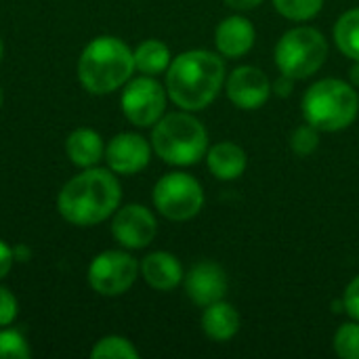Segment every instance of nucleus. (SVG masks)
Masks as SVG:
<instances>
[{
	"label": "nucleus",
	"instance_id": "f257e3e1",
	"mask_svg": "<svg viewBox=\"0 0 359 359\" xmlns=\"http://www.w3.org/2000/svg\"><path fill=\"white\" fill-rule=\"evenodd\" d=\"M225 84L223 55L194 48L177 55L166 69V93L185 111L208 107Z\"/></svg>",
	"mask_w": 359,
	"mask_h": 359
},
{
	"label": "nucleus",
	"instance_id": "f03ea898",
	"mask_svg": "<svg viewBox=\"0 0 359 359\" xmlns=\"http://www.w3.org/2000/svg\"><path fill=\"white\" fill-rule=\"evenodd\" d=\"M120 200L122 189L114 170L93 166L65 183L57 198V208L72 225L90 227L109 219L120 206Z\"/></svg>",
	"mask_w": 359,
	"mask_h": 359
},
{
	"label": "nucleus",
	"instance_id": "7ed1b4c3",
	"mask_svg": "<svg viewBox=\"0 0 359 359\" xmlns=\"http://www.w3.org/2000/svg\"><path fill=\"white\" fill-rule=\"evenodd\" d=\"M135 69L133 50L114 36H99L86 44L78 61V78L93 95H107L124 86Z\"/></svg>",
	"mask_w": 359,
	"mask_h": 359
},
{
	"label": "nucleus",
	"instance_id": "20e7f679",
	"mask_svg": "<svg viewBox=\"0 0 359 359\" xmlns=\"http://www.w3.org/2000/svg\"><path fill=\"white\" fill-rule=\"evenodd\" d=\"M151 149L166 164L191 166L206 158L208 135L204 124L189 111H175L162 116L151 130Z\"/></svg>",
	"mask_w": 359,
	"mask_h": 359
},
{
	"label": "nucleus",
	"instance_id": "39448f33",
	"mask_svg": "<svg viewBox=\"0 0 359 359\" xmlns=\"http://www.w3.org/2000/svg\"><path fill=\"white\" fill-rule=\"evenodd\" d=\"M303 118L322 133H339L355 122L359 95L353 84L339 78L318 80L303 95Z\"/></svg>",
	"mask_w": 359,
	"mask_h": 359
},
{
	"label": "nucleus",
	"instance_id": "423d86ee",
	"mask_svg": "<svg viewBox=\"0 0 359 359\" xmlns=\"http://www.w3.org/2000/svg\"><path fill=\"white\" fill-rule=\"evenodd\" d=\"M328 59L324 34L309 25L288 29L276 44V65L292 80H305L322 69Z\"/></svg>",
	"mask_w": 359,
	"mask_h": 359
},
{
	"label": "nucleus",
	"instance_id": "0eeeda50",
	"mask_svg": "<svg viewBox=\"0 0 359 359\" xmlns=\"http://www.w3.org/2000/svg\"><path fill=\"white\" fill-rule=\"evenodd\" d=\"M154 204L170 221H189L204 206V189L187 172H168L154 187Z\"/></svg>",
	"mask_w": 359,
	"mask_h": 359
},
{
	"label": "nucleus",
	"instance_id": "6e6552de",
	"mask_svg": "<svg viewBox=\"0 0 359 359\" xmlns=\"http://www.w3.org/2000/svg\"><path fill=\"white\" fill-rule=\"evenodd\" d=\"M139 276V263L122 250H105L97 255L88 267V284L103 297L124 294Z\"/></svg>",
	"mask_w": 359,
	"mask_h": 359
},
{
	"label": "nucleus",
	"instance_id": "1a4fd4ad",
	"mask_svg": "<svg viewBox=\"0 0 359 359\" xmlns=\"http://www.w3.org/2000/svg\"><path fill=\"white\" fill-rule=\"evenodd\" d=\"M122 111L135 126H154L166 107V90L154 76H141L126 82L122 93Z\"/></svg>",
	"mask_w": 359,
	"mask_h": 359
},
{
	"label": "nucleus",
	"instance_id": "9d476101",
	"mask_svg": "<svg viewBox=\"0 0 359 359\" xmlns=\"http://www.w3.org/2000/svg\"><path fill=\"white\" fill-rule=\"evenodd\" d=\"M225 90L229 101L246 111L259 109L263 107L273 90L271 80L267 78V74L255 65H242L236 67L225 82Z\"/></svg>",
	"mask_w": 359,
	"mask_h": 359
},
{
	"label": "nucleus",
	"instance_id": "9b49d317",
	"mask_svg": "<svg viewBox=\"0 0 359 359\" xmlns=\"http://www.w3.org/2000/svg\"><path fill=\"white\" fill-rule=\"evenodd\" d=\"M111 233L124 248L141 250L154 242L158 233V223L149 208L141 204H128L114 212Z\"/></svg>",
	"mask_w": 359,
	"mask_h": 359
},
{
	"label": "nucleus",
	"instance_id": "f8f14e48",
	"mask_svg": "<svg viewBox=\"0 0 359 359\" xmlns=\"http://www.w3.org/2000/svg\"><path fill=\"white\" fill-rule=\"evenodd\" d=\"M151 158V145L137 133H120L105 147V160L116 175H137Z\"/></svg>",
	"mask_w": 359,
	"mask_h": 359
},
{
	"label": "nucleus",
	"instance_id": "ddd939ff",
	"mask_svg": "<svg viewBox=\"0 0 359 359\" xmlns=\"http://www.w3.org/2000/svg\"><path fill=\"white\" fill-rule=\"evenodd\" d=\"M185 282V292L187 297L198 305V307H208L217 301L225 299L227 292V276L225 269L212 261H202L196 263L183 278Z\"/></svg>",
	"mask_w": 359,
	"mask_h": 359
},
{
	"label": "nucleus",
	"instance_id": "4468645a",
	"mask_svg": "<svg viewBox=\"0 0 359 359\" xmlns=\"http://www.w3.org/2000/svg\"><path fill=\"white\" fill-rule=\"evenodd\" d=\"M257 40V29L250 23V19L242 17V15H231L225 17L215 32V44L219 55L227 57V59H240L246 53H250V48L255 46Z\"/></svg>",
	"mask_w": 359,
	"mask_h": 359
},
{
	"label": "nucleus",
	"instance_id": "2eb2a0df",
	"mask_svg": "<svg viewBox=\"0 0 359 359\" xmlns=\"http://www.w3.org/2000/svg\"><path fill=\"white\" fill-rule=\"evenodd\" d=\"M141 276L154 290H160V292L175 290L185 278L179 259L170 252H164V250L151 252L143 259Z\"/></svg>",
	"mask_w": 359,
	"mask_h": 359
},
{
	"label": "nucleus",
	"instance_id": "dca6fc26",
	"mask_svg": "<svg viewBox=\"0 0 359 359\" xmlns=\"http://www.w3.org/2000/svg\"><path fill=\"white\" fill-rule=\"evenodd\" d=\"M206 162H208L210 172L219 181H236L244 175L248 158H246V151L238 143L221 141V143H215L206 151Z\"/></svg>",
	"mask_w": 359,
	"mask_h": 359
},
{
	"label": "nucleus",
	"instance_id": "f3484780",
	"mask_svg": "<svg viewBox=\"0 0 359 359\" xmlns=\"http://www.w3.org/2000/svg\"><path fill=\"white\" fill-rule=\"evenodd\" d=\"M240 326H242V320H240L238 309L225 299L204 307L202 330L208 339L217 343H227L240 332Z\"/></svg>",
	"mask_w": 359,
	"mask_h": 359
},
{
	"label": "nucleus",
	"instance_id": "a211bd4d",
	"mask_svg": "<svg viewBox=\"0 0 359 359\" xmlns=\"http://www.w3.org/2000/svg\"><path fill=\"white\" fill-rule=\"evenodd\" d=\"M65 151L80 168H93L105 156L103 139L93 128H76L65 141Z\"/></svg>",
	"mask_w": 359,
	"mask_h": 359
},
{
	"label": "nucleus",
	"instance_id": "6ab92c4d",
	"mask_svg": "<svg viewBox=\"0 0 359 359\" xmlns=\"http://www.w3.org/2000/svg\"><path fill=\"white\" fill-rule=\"evenodd\" d=\"M135 57V69H139L143 76H158L164 74L172 61L168 46L162 40H145L137 46V50L133 53Z\"/></svg>",
	"mask_w": 359,
	"mask_h": 359
},
{
	"label": "nucleus",
	"instance_id": "aec40b11",
	"mask_svg": "<svg viewBox=\"0 0 359 359\" xmlns=\"http://www.w3.org/2000/svg\"><path fill=\"white\" fill-rule=\"evenodd\" d=\"M334 42L345 57L359 61V6L339 17L334 25Z\"/></svg>",
	"mask_w": 359,
	"mask_h": 359
},
{
	"label": "nucleus",
	"instance_id": "412c9836",
	"mask_svg": "<svg viewBox=\"0 0 359 359\" xmlns=\"http://www.w3.org/2000/svg\"><path fill=\"white\" fill-rule=\"evenodd\" d=\"M93 359H139V351L135 349V345L124 339V337H105L99 343H95Z\"/></svg>",
	"mask_w": 359,
	"mask_h": 359
},
{
	"label": "nucleus",
	"instance_id": "4be33fe9",
	"mask_svg": "<svg viewBox=\"0 0 359 359\" xmlns=\"http://www.w3.org/2000/svg\"><path fill=\"white\" fill-rule=\"evenodd\" d=\"M273 6L290 21H309L322 11L324 0H273Z\"/></svg>",
	"mask_w": 359,
	"mask_h": 359
},
{
	"label": "nucleus",
	"instance_id": "5701e85b",
	"mask_svg": "<svg viewBox=\"0 0 359 359\" xmlns=\"http://www.w3.org/2000/svg\"><path fill=\"white\" fill-rule=\"evenodd\" d=\"M334 351L343 359H359V322L343 324L334 334Z\"/></svg>",
	"mask_w": 359,
	"mask_h": 359
},
{
	"label": "nucleus",
	"instance_id": "b1692460",
	"mask_svg": "<svg viewBox=\"0 0 359 359\" xmlns=\"http://www.w3.org/2000/svg\"><path fill=\"white\" fill-rule=\"evenodd\" d=\"M320 128H316L313 124L305 122L299 128H294V133L290 135V147L297 156H309L318 149L320 145Z\"/></svg>",
	"mask_w": 359,
	"mask_h": 359
},
{
	"label": "nucleus",
	"instance_id": "393cba45",
	"mask_svg": "<svg viewBox=\"0 0 359 359\" xmlns=\"http://www.w3.org/2000/svg\"><path fill=\"white\" fill-rule=\"evenodd\" d=\"M32 355L27 341L17 330H0V359H27Z\"/></svg>",
	"mask_w": 359,
	"mask_h": 359
},
{
	"label": "nucleus",
	"instance_id": "a878e982",
	"mask_svg": "<svg viewBox=\"0 0 359 359\" xmlns=\"http://www.w3.org/2000/svg\"><path fill=\"white\" fill-rule=\"evenodd\" d=\"M17 299L13 297V292H8L4 286H0V326H8L13 324V320L17 318Z\"/></svg>",
	"mask_w": 359,
	"mask_h": 359
},
{
	"label": "nucleus",
	"instance_id": "bb28decb",
	"mask_svg": "<svg viewBox=\"0 0 359 359\" xmlns=\"http://www.w3.org/2000/svg\"><path fill=\"white\" fill-rule=\"evenodd\" d=\"M343 307H345V311H347L353 320H358L359 322V276H355V278L349 282V286H347V290H345V294H343Z\"/></svg>",
	"mask_w": 359,
	"mask_h": 359
},
{
	"label": "nucleus",
	"instance_id": "cd10ccee",
	"mask_svg": "<svg viewBox=\"0 0 359 359\" xmlns=\"http://www.w3.org/2000/svg\"><path fill=\"white\" fill-rule=\"evenodd\" d=\"M13 263H15V252L0 240V280L11 271Z\"/></svg>",
	"mask_w": 359,
	"mask_h": 359
},
{
	"label": "nucleus",
	"instance_id": "c85d7f7f",
	"mask_svg": "<svg viewBox=\"0 0 359 359\" xmlns=\"http://www.w3.org/2000/svg\"><path fill=\"white\" fill-rule=\"evenodd\" d=\"M292 82H294L292 78H288V76H284V74H282V76L276 80V84H273V90H276L278 95L286 97V95L292 90Z\"/></svg>",
	"mask_w": 359,
	"mask_h": 359
},
{
	"label": "nucleus",
	"instance_id": "c756f323",
	"mask_svg": "<svg viewBox=\"0 0 359 359\" xmlns=\"http://www.w3.org/2000/svg\"><path fill=\"white\" fill-rule=\"evenodd\" d=\"M233 11H252L257 8L263 0H225Z\"/></svg>",
	"mask_w": 359,
	"mask_h": 359
},
{
	"label": "nucleus",
	"instance_id": "7c9ffc66",
	"mask_svg": "<svg viewBox=\"0 0 359 359\" xmlns=\"http://www.w3.org/2000/svg\"><path fill=\"white\" fill-rule=\"evenodd\" d=\"M351 84L359 88V61L353 63V67H351Z\"/></svg>",
	"mask_w": 359,
	"mask_h": 359
},
{
	"label": "nucleus",
	"instance_id": "2f4dec72",
	"mask_svg": "<svg viewBox=\"0 0 359 359\" xmlns=\"http://www.w3.org/2000/svg\"><path fill=\"white\" fill-rule=\"evenodd\" d=\"M0 59H2V40H0Z\"/></svg>",
	"mask_w": 359,
	"mask_h": 359
},
{
	"label": "nucleus",
	"instance_id": "473e14b6",
	"mask_svg": "<svg viewBox=\"0 0 359 359\" xmlns=\"http://www.w3.org/2000/svg\"><path fill=\"white\" fill-rule=\"evenodd\" d=\"M0 105H2V88H0Z\"/></svg>",
	"mask_w": 359,
	"mask_h": 359
}]
</instances>
